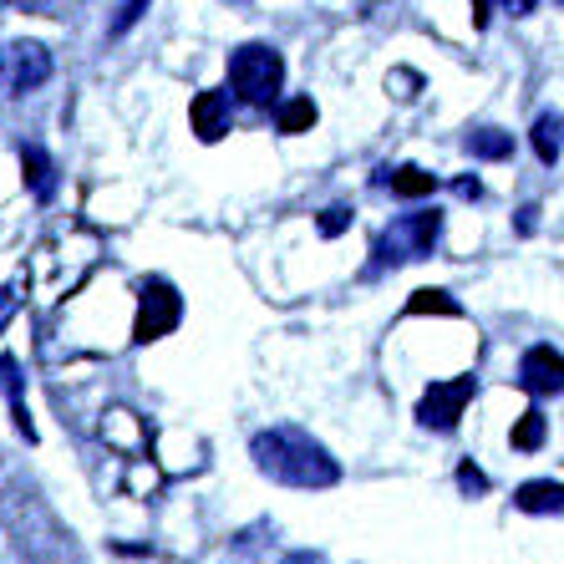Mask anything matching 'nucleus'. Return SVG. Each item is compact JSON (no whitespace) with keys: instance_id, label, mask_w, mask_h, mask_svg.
I'll list each match as a JSON object with an SVG mask.
<instances>
[{"instance_id":"nucleus-1","label":"nucleus","mask_w":564,"mask_h":564,"mask_svg":"<svg viewBox=\"0 0 564 564\" xmlns=\"http://www.w3.org/2000/svg\"><path fill=\"white\" fill-rule=\"evenodd\" d=\"M254 468L285 488H330L341 484V463L301 427H270L250 443Z\"/></svg>"},{"instance_id":"nucleus-2","label":"nucleus","mask_w":564,"mask_h":564,"mask_svg":"<svg viewBox=\"0 0 564 564\" xmlns=\"http://www.w3.org/2000/svg\"><path fill=\"white\" fill-rule=\"evenodd\" d=\"M229 87H235L239 102L250 107H270L285 87V62H280L275 46H264V41H250V46H239L229 56Z\"/></svg>"},{"instance_id":"nucleus-3","label":"nucleus","mask_w":564,"mask_h":564,"mask_svg":"<svg viewBox=\"0 0 564 564\" xmlns=\"http://www.w3.org/2000/svg\"><path fill=\"white\" fill-rule=\"evenodd\" d=\"M52 77V52L41 41H11L0 46V93L6 97H26L41 82Z\"/></svg>"},{"instance_id":"nucleus-4","label":"nucleus","mask_w":564,"mask_h":564,"mask_svg":"<svg viewBox=\"0 0 564 564\" xmlns=\"http://www.w3.org/2000/svg\"><path fill=\"white\" fill-rule=\"evenodd\" d=\"M437 235H443V214L417 209V214H402V219L381 235L377 250H392L397 260H427V254L437 250Z\"/></svg>"},{"instance_id":"nucleus-5","label":"nucleus","mask_w":564,"mask_h":564,"mask_svg":"<svg viewBox=\"0 0 564 564\" xmlns=\"http://www.w3.org/2000/svg\"><path fill=\"white\" fill-rule=\"evenodd\" d=\"M468 397H473V377H453V381H433L427 387V397H422V427H437V433H453L463 417V408H468Z\"/></svg>"},{"instance_id":"nucleus-6","label":"nucleus","mask_w":564,"mask_h":564,"mask_svg":"<svg viewBox=\"0 0 564 564\" xmlns=\"http://www.w3.org/2000/svg\"><path fill=\"white\" fill-rule=\"evenodd\" d=\"M519 387L529 397H560L564 392V356L554 346H529L519 361Z\"/></svg>"},{"instance_id":"nucleus-7","label":"nucleus","mask_w":564,"mask_h":564,"mask_svg":"<svg viewBox=\"0 0 564 564\" xmlns=\"http://www.w3.org/2000/svg\"><path fill=\"white\" fill-rule=\"evenodd\" d=\"M173 326H178V295H173V285H163V280L143 285V305H138V341H158V336H169Z\"/></svg>"},{"instance_id":"nucleus-8","label":"nucleus","mask_w":564,"mask_h":564,"mask_svg":"<svg viewBox=\"0 0 564 564\" xmlns=\"http://www.w3.org/2000/svg\"><path fill=\"white\" fill-rule=\"evenodd\" d=\"M194 132L204 143L229 132V93H198L194 97Z\"/></svg>"},{"instance_id":"nucleus-9","label":"nucleus","mask_w":564,"mask_h":564,"mask_svg":"<svg viewBox=\"0 0 564 564\" xmlns=\"http://www.w3.org/2000/svg\"><path fill=\"white\" fill-rule=\"evenodd\" d=\"M377 184L392 188V194H402V198H422V194H433V188H437V173L412 169V163H408V169H387Z\"/></svg>"},{"instance_id":"nucleus-10","label":"nucleus","mask_w":564,"mask_h":564,"mask_svg":"<svg viewBox=\"0 0 564 564\" xmlns=\"http://www.w3.org/2000/svg\"><path fill=\"white\" fill-rule=\"evenodd\" d=\"M529 138H534L539 163H560V153H564V118H560V112H539Z\"/></svg>"},{"instance_id":"nucleus-11","label":"nucleus","mask_w":564,"mask_h":564,"mask_svg":"<svg viewBox=\"0 0 564 564\" xmlns=\"http://www.w3.org/2000/svg\"><path fill=\"white\" fill-rule=\"evenodd\" d=\"M21 163H26V184L36 198H52L56 194V169H52V158H46V148L26 143L21 148Z\"/></svg>"},{"instance_id":"nucleus-12","label":"nucleus","mask_w":564,"mask_h":564,"mask_svg":"<svg viewBox=\"0 0 564 564\" xmlns=\"http://www.w3.org/2000/svg\"><path fill=\"white\" fill-rule=\"evenodd\" d=\"M513 503L524 513H564V484H524Z\"/></svg>"},{"instance_id":"nucleus-13","label":"nucleus","mask_w":564,"mask_h":564,"mask_svg":"<svg viewBox=\"0 0 564 564\" xmlns=\"http://www.w3.org/2000/svg\"><path fill=\"white\" fill-rule=\"evenodd\" d=\"M468 153L473 158H488V163H499V158L513 153V138H509V132H499V128H478V132H468Z\"/></svg>"},{"instance_id":"nucleus-14","label":"nucleus","mask_w":564,"mask_h":564,"mask_svg":"<svg viewBox=\"0 0 564 564\" xmlns=\"http://www.w3.org/2000/svg\"><path fill=\"white\" fill-rule=\"evenodd\" d=\"M280 132H305L315 122V102L311 97H290V102H280Z\"/></svg>"},{"instance_id":"nucleus-15","label":"nucleus","mask_w":564,"mask_h":564,"mask_svg":"<svg viewBox=\"0 0 564 564\" xmlns=\"http://www.w3.org/2000/svg\"><path fill=\"white\" fill-rule=\"evenodd\" d=\"M544 443V412H524L519 417V427H513V447H524V453H534V447Z\"/></svg>"},{"instance_id":"nucleus-16","label":"nucleus","mask_w":564,"mask_h":564,"mask_svg":"<svg viewBox=\"0 0 564 564\" xmlns=\"http://www.w3.org/2000/svg\"><path fill=\"white\" fill-rule=\"evenodd\" d=\"M509 11V15H529L539 0H473V26H488V11Z\"/></svg>"},{"instance_id":"nucleus-17","label":"nucleus","mask_w":564,"mask_h":564,"mask_svg":"<svg viewBox=\"0 0 564 564\" xmlns=\"http://www.w3.org/2000/svg\"><path fill=\"white\" fill-rule=\"evenodd\" d=\"M143 6L148 0H122V11H118V21H112V36H122V31L132 26V21H138V15H143Z\"/></svg>"},{"instance_id":"nucleus-18","label":"nucleus","mask_w":564,"mask_h":564,"mask_svg":"<svg viewBox=\"0 0 564 564\" xmlns=\"http://www.w3.org/2000/svg\"><path fill=\"white\" fill-rule=\"evenodd\" d=\"M458 484H463V488H473V494H484V488H488V478H484V473H478V468H468V463H463V468H458Z\"/></svg>"},{"instance_id":"nucleus-19","label":"nucleus","mask_w":564,"mask_h":564,"mask_svg":"<svg viewBox=\"0 0 564 564\" xmlns=\"http://www.w3.org/2000/svg\"><path fill=\"white\" fill-rule=\"evenodd\" d=\"M346 229V209H326V219H321V235H341Z\"/></svg>"},{"instance_id":"nucleus-20","label":"nucleus","mask_w":564,"mask_h":564,"mask_svg":"<svg viewBox=\"0 0 564 564\" xmlns=\"http://www.w3.org/2000/svg\"><path fill=\"white\" fill-rule=\"evenodd\" d=\"M458 194H463V198H478V194H484V184H478V178H463Z\"/></svg>"},{"instance_id":"nucleus-21","label":"nucleus","mask_w":564,"mask_h":564,"mask_svg":"<svg viewBox=\"0 0 564 564\" xmlns=\"http://www.w3.org/2000/svg\"><path fill=\"white\" fill-rule=\"evenodd\" d=\"M285 564H321V554H290Z\"/></svg>"},{"instance_id":"nucleus-22","label":"nucleus","mask_w":564,"mask_h":564,"mask_svg":"<svg viewBox=\"0 0 564 564\" xmlns=\"http://www.w3.org/2000/svg\"><path fill=\"white\" fill-rule=\"evenodd\" d=\"M6 6H36V0H6Z\"/></svg>"}]
</instances>
